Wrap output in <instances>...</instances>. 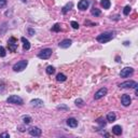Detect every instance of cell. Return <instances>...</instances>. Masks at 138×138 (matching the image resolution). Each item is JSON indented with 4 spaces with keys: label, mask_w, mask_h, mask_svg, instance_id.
I'll list each match as a JSON object with an SVG mask.
<instances>
[{
    "label": "cell",
    "mask_w": 138,
    "mask_h": 138,
    "mask_svg": "<svg viewBox=\"0 0 138 138\" xmlns=\"http://www.w3.org/2000/svg\"><path fill=\"white\" fill-rule=\"evenodd\" d=\"M136 85H138V84L135 81H126V82L121 83L119 86H120L121 88H135Z\"/></svg>",
    "instance_id": "52a82bcc"
},
{
    "label": "cell",
    "mask_w": 138,
    "mask_h": 138,
    "mask_svg": "<svg viewBox=\"0 0 138 138\" xmlns=\"http://www.w3.org/2000/svg\"><path fill=\"white\" fill-rule=\"evenodd\" d=\"M52 30L53 31H59L61 30V25H59V24H55V25L52 27Z\"/></svg>",
    "instance_id": "cb8c5ba5"
},
{
    "label": "cell",
    "mask_w": 138,
    "mask_h": 138,
    "mask_svg": "<svg viewBox=\"0 0 138 138\" xmlns=\"http://www.w3.org/2000/svg\"><path fill=\"white\" fill-rule=\"evenodd\" d=\"M57 109H64V110H68V107H67V106H62V105H61V106H58V107H57Z\"/></svg>",
    "instance_id": "f546056e"
},
{
    "label": "cell",
    "mask_w": 138,
    "mask_h": 138,
    "mask_svg": "<svg viewBox=\"0 0 138 138\" xmlns=\"http://www.w3.org/2000/svg\"><path fill=\"white\" fill-rule=\"evenodd\" d=\"M121 101H122V105L124 107H127L131 105V102H132V99H131V97H129L128 95H123L122 96V98H121Z\"/></svg>",
    "instance_id": "30bf717a"
},
{
    "label": "cell",
    "mask_w": 138,
    "mask_h": 138,
    "mask_svg": "<svg viewBox=\"0 0 138 138\" xmlns=\"http://www.w3.org/2000/svg\"><path fill=\"white\" fill-rule=\"evenodd\" d=\"M29 134L31 136H35V137H39L41 135V129L37 126H34V127H30L29 128Z\"/></svg>",
    "instance_id": "9c48e42d"
},
{
    "label": "cell",
    "mask_w": 138,
    "mask_h": 138,
    "mask_svg": "<svg viewBox=\"0 0 138 138\" xmlns=\"http://www.w3.org/2000/svg\"><path fill=\"white\" fill-rule=\"evenodd\" d=\"M75 105H77V106H83V100L82 99H77V100H75Z\"/></svg>",
    "instance_id": "83f0119b"
},
{
    "label": "cell",
    "mask_w": 138,
    "mask_h": 138,
    "mask_svg": "<svg viewBox=\"0 0 138 138\" xmlns=\"http://www.w3.org/2000/svg\"><path fill=\"white\" fill-rule=\"evenodd\" d=\"M112 38H113V32H102V34L97 36L96 40L99 43H106L108 41H110Z\"/></svg>",
    "instance_id": "6da1fadb"
},
{
    "label": "cell",
    "mask_w": 138,
    "mask_h": 138,
    "mask_svg": "<svg viewBox=\"0 0 138 138\" xmlns=\"http://www.w3.org/2000/svg\"><path fill=\"white\" fill-rule=\"evenodd\" d=\"M67 124L70 126V127H77L78 126V121L74 118H70L67 120Z\"/></svg>",
    "instance_id": "5bb4252c"
},
{
    "label": "cell",
    "mask_w": 138,
    "mask_h": 138,
    "mask_svg": "<svg viewBox=\"0 0 138 138\" xmlns=\"http://www.w3.org/2000/svg\"><path fill=\"white\" fill-rule=\"evenodd\" d=\"M23 120H24V123H25V124H29V123H30L31 121H32L30 117H24Z\"/></svg>",
    "instance_id": "484cf974"
},
{
    "label": "cell",
    "mask_w": 138,
    "mask_h": 138,
    "mask_svg": "<svg viewBox=\"0 0 138 138\" xmlns=\"http://www.w3.org/2000/svg\"><path fill=\"white\" fill-rule=\"evenodd\" d=\"M56 79H57V81H61V82H63V81H66L67 77L64 74H58L57 75H56Z\"/></svg>",
    "instance_id": "d6986e66"
},
{
    "label": "cell",
    "mask_w": 138,
    "mask_h": 138,
    "mask_svg": "<svg viewBox=\"0 0 138 138\" xmlns=\"http://www.w3.org/2000/svg\"><path fill=\"white\" fill-rule=\"evenodd\" d=\"M100 5L104 8V9H109L110 5H111V2H110V0H101Z\"/></svg>",
    "instance_id": "e0dca14e"
},
{
    "label": "cell",
    "mask_w": 138,
    "mask_h": 138,
    "mask_svg": "<svg viewBox=\"0 0 138 138\" xmlns=\"http://www.w3.org/2000/svg\"><path fill=\"white\" fill-rule=\"evenodd\" d=\"M133 72H134L133 68H131V67H125V68H123L121 70L120 75H121V78H127L131 75H133Z\"/></svg>",
    "instance_id": "8992f818"
},
{
    "label": "cell",
    "mask_w": 138,
    "mask_h": 138,
    "mask_svg": "<svg viewBox=\"0 0 138 138\" xmlns=\"http://www.w3.org/2000/svg\"><path fill=\"white\" fill-rule=\"evenodd\" d=\"M55 72V68L53 66H48L47 67V74L48 75H53Z\"/></svg>",
    "instance_id": "7402d4cb"
},
{
    "label": "cell",
    "mask_w": 138,
    "mask_h": 138,
    "mask_svg": "<svg viewBox=\"0 0 138 138\" xmlns=\"http://www.w3.org/2000/svg\"><path fill=\"white\" fill-rule=\"evenodd\" d=\"M30 104L32 106H36V107H42L43 106V101L41 99H32L30 101Z\"/></svg>",
    "instance_id": "2e32d148"
},
{
    "label": "cell",
    "mask_w": 138,
    "mask_h": 138,
    "mask_svg": "<svg viewBox=\"0 0 138 138\" xmlns=\"http://www.w3.org/2000/svg\"><path fill=\"white\" fill-rule=\"evenodd\" d=\"M92 15H94V16H99L101 14V12H100V10L99 9H96V8H94L93 10H92Z\"/></svg>",
    "instance_id": "44dd1931"
},
{
    "label": "cell",
    "mask_w": 138,
    "mask_h": 138,
    "mask_svg": "<svg viewBox=\"0 0 138 138\" xmlns=\"http://www.w3.org/2000/svg\"><path fill=\"white\" fill-rule=\"evenodd\" d=\"M107 88H101L100 90H98L95 93V95H94V98L95 99H100V98H102V97H104L105 95H106L107 94Z\"/></svg>",
    "instance_id": "ba28073f"
},
{
    "label": "cell",
    "mask_w": 138,
    "mask_h": 138,
    "mask_svg": "<svg viewBox=\"0 0 138 138\" xmlns=\"http://www.w3.org/2000/svg\"><path fill=\"white\" fill-rule=\"evenodd\" d=\"M129 12H131V7H129V5H126V7L124 8V10H123V14L124 15H128Z\"/></svg>",
    "instance_id": "603a6c76"
},
{
    "label": "cell",
    "mask_w": 138,
    "mask_h": 138,
    "mask_svg": "<svg viewBox=\"0 0 138 138\" xmlns=\"http://www.w3.org/2000/svg\"><path fill=\"white\" fill-rule=\"evenodd\" d=\"M28 31H29V35H30V36H32V35L35 34V31L32 30V29H28Z\"/></svg>",
    "instance_id": "1f68e13d"
},
{
    "label": "cell",
    "mask_w": 138,
    "mask_h": 138,
    "mask_svg": "<svg viewBox=\"0 0 138 138\" xmlns=\"http://www.w3.org/2000/svg\"><path fill=\"white\" fill-rule=\"evenodd\" d=\"M115 119H117V117H115V114L113 112H110L107 114V121L108 122H114Z\"/></svg>",
    "instance_id": "ac0fdd59"
},
{
    "label": "cell",
    "mask_w": 138,
    "mask_h": 138,
    "mask_svg": "<svg viewBox=\"0 0 138 138\" xmlns=\"http://www.w3.org/2000/svg\"><path fill=\"white\" fill-rule=\"evenodd\" d=\"M88 0H81V1L78 3V8H79L80 10H86L88 8Z\"/></svg>",
    "instance_id": "8fae6325"
},
{
    "label": "cell",
    "mask_w": 138,
    "mask_h": 138,
    "mask_svg": "<svg viewBox=\"0 0 138 138\" xmlns=\"http://www.w3.org/2000/svg\"><path fill=\"white\" fill-rule=\"evenodd\" d=\"M71 8H72V2H70V3H68L67 5H65V7L63 8V13H64V14H66V13L68 12Z\"/></svg>",
    "instance_id": "ffe728a7"
},
{
    "label": "cell",
    "mask_w": 138,
    "mask_h": 138,
    "mask_svg": "<svg viewBox=\"0 0 138 138\" xmlns=\"http://www.w3.org/2000/svg\"><path fill=\"white\" fill-rule=\"evenodd\" d=\"M0 137H9V134L3 133V134H1V135H0Z\"/></svg>",
    "instance_id": "4dcf8cb0"
},
{
    "label": "cell",
    "mask_w": 138,
    "mask_h": 138,
    "mask_svg": "<svg viewBox=\"0 0 138 138\" xmlns=\"http://www.w3.org/2000/svg\"><path fill=\"white\" fill-rule=\"evenodd\" d=\"M27 65H28V62L23 59V61H20L18 63H16L14 66H13V70L16 72H20V71H23L24 69H26Z\"/></svg>",
    "instance_id": "7a4b0ae2"
},
{
    "label": "cell",
    "mask_w": 138,
    "mask_h": 138,
    "mask_svg": "<svg viewBox=\"0 0 138 138\" xmlns=\"http://www.w3.org/2000/svg\"><path fill=\"white\" fill-rule=\"evenodd\" d=\"M112 133L114 134V135H121L122 134V127H121L120 125H115V126H113L112 127Z\"/></svg>",
    "instance_id": "9a60e30c"
},
{
    "label": "cell",
    "mask_w": 138,
    "mask_h": 138,
    "mask_svg": "<svg viewBox=\"0 0 138 138\" xmlns=\"http://www.w3.org/2000/svg\"><path fill=\"white\" fill-rule=\"evenodd\" d=\"M22 1H23V2H26V1H27V0H22Z\"/></svg>",
    "instance_id": "d6a6232c"
},
{
    "label": "cell",
    "mask_w": 138,
    "mask_h": 138,
    "mask_svg": "<svg viewBox=\"0 0 138 138\" xmlns=\"http://www.w3.org/2000/svg\"><path fill=\"white\" fill-rule=\"evenodd\" d=\"M21 41L23 42V49H24V51H28L29 49H30V43H29V41L26 39L25 37H22L21 38Z\"/></svg>",
    "instance_id": "7c38bea8"
},
{
    "label": "cell",
    "mask_w": 138,
    "mask_h": 138,
    "mask_svg": "<svg viewBox=\"0 0 138 138\" xmlns=\"http://www.w3.org/2000/svg\"><path fill=\"white\" fill-rule=\"evenodd\" d=\"M5 50H4V48L3 47H0V57H4L5 56Z\"/></svg>",
    "instance_id": "d4e9b609"
},
{
    "label": "cell",
    "mask_w": 138,
    "mask_h": 138,
    "mask_svg": "<svg viewBox=\"0 0 138 138\" xmlns=\"http://www.w3.org/2000/svg\"><path fill=\"white\" fill-rule=\"evenodd\" d=\"M51 55H52V50L51 49H44V50H42L41 52L38 54V57L41 59H48L50 58Z\"/></svg>",
    "instance_id": "5b68a950"
},
{
    "label": "cell",
    "mask_w": 138,
    "mask_h": 138,
    "mask_svg": "<svg viewBox=\"0 0 138 138\" xmlns=\"http://www.w3.org/2000/svg\"><path fill=\"white\" fill-rule=\"evenodd\" d=\"M8 47H9V50L11 52H15L17 50V40L14 37H11L8 41Z\"/></svg>",
    "instance_id": "277c9868"
},
{
    "label": "cell",
    "mask_w": 138,
    "mask_h": 138,
    "mask_svg": "<svg viewBox=\"0 0 138 138\" xmlns=\"http://www.w3.org/2000/svg\"><path fill=\"white\" fill-rule=\"evenodd\" d=\"M70 24H71V26H72V28H75V29H78V28H79V24H78V23H77V22H75V21H72V22H71V23H70Z\"/></svg>",
    "instance_id": "4316f807"
},
{
    "label": "cell",
    "mask_w": 138,
    "mask_h": 138,
    "mask_svg": "<svg viewBox=\"0 0 138 138\" xmlns=\"http://www.w3.org/2000/svg\"><path fill=\"white\" fill-rule=\"evenodd\" d=\"M71 40H69V39H65L63 40L61 43H59V48H62V49H67V48H69L70 45H71Z\"/></svg>",
    "instance_id": "4fadbf2b"
},
{
    "label": "cell",
    "mask_w": 138,
    "mask_h": 138,
    "mask_svg": "<svg viewBox=\"0 0 138 138\" xmlns=\"http://www.w3.org/2000/svg\"><path fill=\"white\" fill-rule=\"evenodd\" d=\"M5 4H7V0H0V8L4 7Z\"/></svg>",
    "instance_id": "f1b7e54d"
},
{
    "label": "cell",
    "mask_w": 138,
    "mask_h": 138,
    "mask_svg": "<svg viewBox=\"0 0 138 138\" xmlns=\"http://www.w3.org/2000/svg\"><path fill=\"white\" fill-rule=\"evenodd\" d=\"M7 101L9 102V104H15V105H23L24 104V100L21 98L20 96H17V95L10 96L9 98L7 99Z\"/></svg>",
    "instance_id": "3957f363"
}]
</instances>
